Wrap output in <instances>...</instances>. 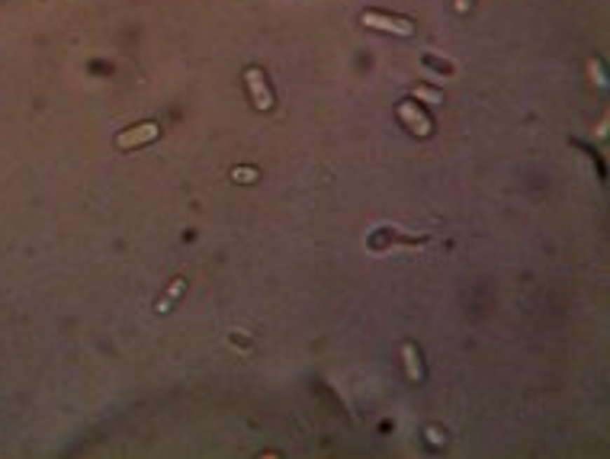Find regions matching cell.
I'll use <instances>...</instances> for the list:
<instances>
[{
  "mask_svg": "<svg viewBox=\"0 0 610 459\" xmlns=\"http://www.w3.org/2000/svg\"><path fill=\"white\" fill-rule=\"evenodd\" d=\"M161 135V128H158V122H142V126H132L129 132H119L116 135V148H138V145H148V142H154V138Z\"/></svg>",
  "mask_w": 610,
  "mask_h": 459,
  "instance_id": "obj_1",
  "label": "cell"
},
{
  "mask_svg": "<svg viewBox=\"0 0 610 459\" xmlns=\"http://www.w3.org/2000/svg\"><path fill=\"white\" fill-rule=\"evenodd\" d=\"M363 23L370 29H382V32H392V36H414V26L408 20H395V16H386V13H363Z\"/></svg>",
  "mask_w": 610,
  "mask_h": 459,
  "instance_id": "obj_4",
  "label": "cell"
},
{
  "mask_svg": "<svg viewBox=\"0 0 610 459\" xmlns=\"http://www.w3.org/2000/svg\"><path fill=\"white\" fill-rule=\"evenodd\" d=\"M244 81H248V91H251V100L257 103V109H273V93L267 87V77L260 68H248L244 71Z\"/></svg>",
  "mask_w": 610,
  "mask_h": 459,
  "instance_id": "obj_2",
  "label": "cell"
},
{
  "mask_svg": "<svg viewBox=\"0 0 610 459\" xmlns=\"http://www.w3.org/2000/svg\"><path fill=\"white\" fill-rule=\"evenodd\" d=\"M183 289H187V279H174V283H170V289L158 299V312H161V315H164V312H170V305H174V302L183 295Z\"/></svg>",
  "mask_w": 610,
  "mask_h": 459,
  "instance_id": "obj_5",
  "label": "cell"
},
{
  "mask_svg": "<svg viewBox=\"0 0 610 459\" xmlns=\"http://www.w3.org/2000/svg\"><path fill=\"white\" fill-rule=\"evenodd\" d=\"M414 97L424 100V103H434V106H440V103H443L440 93H437V91H427V87H414Z\"/></svg>",
  "mask_w": 610,
  "mask_h": 459,
  "instance_id": "obj_7",
  "label": "cell"
},
{
  "mask_svg": "<svg viewBox=\"0 0 610 459\" xmlns=\"http://www.w3.org/2000/svg\"><path fill=\"white\" fill-rule=\"evenodd\" d=\"M235 177H238V180H254L257 173H254V171H235Z\"/></svg>",
  "mask_w": 610,
  "mask_h": 459,
  "instance_id": "obj_9",
  "label": "cell"
},
{
  "mask_svg": "<svg viewBox=\"0 0 610 459\" xmlns=\"http://www.w3.org/2000/svg\"><path fill=\"white\" fill-rule=\"evenodd\" d=\"M453 7H456V13H469V7H473V0H456Z\"/></svg>",
  "mask_w": 610,
  "mask_h": 459,
  "instance_id": "obj_8",
  "label": "cell"
},
{
  "mask_svg": "<svg viewBox=\"0 0 610 459\" xmlns=\"http://www.w3.org/2000/svg\"><path fill=\"white\" fill-rule=\"evenodd\" d=\"M398 119L405 122V126L412 128L414 135H421V138H427L431 135V119L424 116V109H421L418 103H412V100H405V103H398Z\"/></svg>",
  "mask_w": 610,
  "mask_h": 459,
  "instance_id": "obj_3",
  "label": "cell"
},
{
  "mask_svg": "<svg viewBox=\"0 0 610 459\" xmlns=\"http://www.w3.org/2000/svg\"><path fill=\"white\" fill-rule=\"evenodd\" d=\"M402 357H405V366H408V376H412V379L424 376V369H421V363H418V350H414V344H405L402 347Z\"/></svg>",
  "mask_w": 610,
  "mask_h": 459,
  "instance_id": "obj_6",
  "label": "cell"
}]
</instances>
